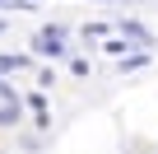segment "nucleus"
<instances>
[{
  "instance_id": "obj_1",
  "label": "nucleus",
  "mask_w": 158,
  "mask_h": 154,
  "mask_svg": "<svg viewBox=\"0 0 158 154\" xmlns=\"http://www.w3.org/2000/svg\"><path fill=\"white\" fill-rule=\"evenodd\" d=\"M37 51H47V56H65V33H60V28H42V33H37Z\"/></svg>"
},
{
  "instance_id": "obj_4",
  "label": "nucleus",
  "mask_w": 158,
  "mask_h": 154,
  "mask_svg": "<svg viewBox=\"0 0 158 154\" xmlns=\"http://www.w3.org/2000/svg\"><path fill=\"white\" fill-rule=\"evenodd\" d=\"M0 5H10V0H0Z\"/></svg>"
},
{
  "instance_id": "obj_5",
  "label": "nucleus",
  "mask_w": 158,
  "mask_h": 154,
  "mask_svg": "<svg viewBox=\"0 0 158 154\" xmlns=\"http://www.w3.org/2000/svg\"><path fill=\"white\" fill-rule=\"evenodd\" d=\"M0 33H5V24H0Z\"/></svg>"
},
{
  "instance_id": "obj_2",
  "label": "nucleus",
  "mask_w": 158,
  "mask_h": 154,
  "mask_svg": "<svg viewBox=\"0 0 158 154\" xmlns=\"http://www.w3.org/2000/svg\"><path fill=\"white\" fill-rule=\"evenodd\" d=\"M14 70H28L23 56H0V75H14Z\"/></svg>"
},
{
  "instance_id": "obj_3",
  "label": "nucleus",
  "mask_w": 158,
  "mask_h": 154,
  "mask_svg": "<svg viewBox=\"0 0 158 154\" xmlns=\"http://www.w3.org/2000/svg\"><path fill=\"white\" fill-rule=\"evenodd\" d=\"M0 94H5V98H10V89H5V84H0Z\"/></svg>"
}]
</instances>
